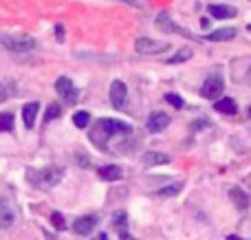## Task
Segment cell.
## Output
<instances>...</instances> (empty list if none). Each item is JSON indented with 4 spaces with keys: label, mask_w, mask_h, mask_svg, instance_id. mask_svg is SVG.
Wrapping results in <instances>:
<instances>
[{
    "label": "cell",
    "mask_w": 251,
    "mask_h": 240,
    "mask_svg": "<svg viewBox=\"0 0 251 240\" xmlns=\"http://www.w3.org/2000/svg\"><path fill=\"white\" fill-rule=\"evenodd\" d=\"M156 26H159L161 31H168V33H181V29H178L176 24H172L168 13H159V16H156Z\"/></svg>",
    "instance_id": "17"
},
{
    "label": "cell",
    "mask_w": 251,
    "mask_h": 240,
    "mask_svg": "<svg viewBox=\"0 0 251 240\" xmlns=\"http://www.w3.org/2000/svg\"><path fill=\"white\" fill-rule=\"evenodd\" d=\"M132 126L130 123L122 121V119H110V117H101L93 123V128L88 130V139L95 148L106 150V144H108L110 137H117V135H130Z\"/></svg>",
    "instance_id": "1"
},
{
    "label": "cell",
    "mask_w": 251,
    "mask_h": 240,
    "mask_svg": "<svg viewBox=\"0 0 251 240\" xmlns=\"http://www.w3.org/2000/svg\"><path fill=\"white\" fill-rule=\"evenodd\" d=\"M0 42L11 53H26L31 48H35V40L29 38V35H2Z\"/></svg>",
    "instance_id": "3"
},
{
    "label": "cell",
    "mask_w": 251,
    "mask_h": 240,
    "mask_svg": "<svg viewBox=\"0 0 251 240\" xmlns=\"http://www.w3.org/2000/svg\"><path fill=\"white\" fill-rule=\"evenodd\" d=\"M73 123L77 128H86L88 123H91V115H88L86 110H82V113H75L73 115Z\"/></svg>",
    "instance_id": "20"
},
{
    "label": "cell",
    "mask_w": 251,
    "mask_h": 240,
    "mask_svg": "<svg viewBox=\"0 0 251 240\" xmlns=\"http://www.w3.org/2000/svg\"><path fill=\"white\" fill-rule=\"evenodd\" d=\"M55 33H57V40H64V29H62L60 24L55 26Z\"/></svg>",
    "instance_id": "28"
},
{
    "label": "cell",
    "mask_w": 251,
    "mask_h": 240,
    "mask_svg": "<svg viewBox=\"0 0 251 240\" xmlns=\"http://www.w3.org/2000/svg\"><path fill=\"white\" fill-rule=\"evenodd\" d=\"M201 26H203V29H207V26H209V20H207V18H201Z\"/></svg>",
    "instance_id": "29"
},
{
    "label": "cell",
    "mask_w": 251,
    "mask_h": 240,
    "mask_svg": "<svg viewBox=\"0 0 251 240\" xmlns=\"http://www.w3.org/2000/svg\"><path fill=\"white\" fill-rule=\"evenodd\" d=\"M247 31H249V33H251V24H249V26H247Z\"/></svg>",
    "instance_id": "31"
},
{
    "label": "cell",
    "mask_w": 251,
    "mask_h": 240,
    "mask_svg": "<svg viewBox=\"0 0 251 240\" xmlns=\"http://www.w3.org/2000/svg\"><path fill=\"white\" fill-rule=\"evenodd\" d=\"M38 108H40L38 101H31V104H26L25 108H22V117H25V126L26 128H33L35 117H38Z\"/></svg>",
    "instance_id": "14"
},
{
    "label": "cell",
    "mask_w": 251,
    "mask_h": 240,
    "mask_svg": "<svg viewBox=\"0 0 251 240\" xmlns=\"http://www.w3.org/2000/svg\"><path fill=\"white\" fill-rule=\"evenodd\" d=\"M143 163L146 166H165V163H170V157L163 152H146L143 154Z\"/></svg>",
    "instance_id": "16"
},
{
    "label": "cell",
    "mask_w": 251,
    "mask_h": 240,
    "mask_svg": "<svg viewBox=\"0 0 251 240\" xmlns=\"http://www.w3.org/2000/svg\"><path fill=\"white\" fill-rule=\"evenodd\" d=\"M13 128V115L11 113H2L0 115V132H9Z\"/></svg>",
    "instance_id": "21"
},
{
    "label": "cell",
    "mask_w": 251,
    "mask_h": 240,
    "mask_svg": "<svg viewBox=\"0 0 251 240\" xmlns=\"http://www.w3.org/2000/svg\"><path fill=\"white\" fill-rule=\"evenodd\" d=\"M209 16L218 18V20H225V18H234L236 9L229 4H209Z\"/></svg>",
    "instance_id": "13"
},
{
    "label": "cell",
    "mask_w": 251,
    "mask_h": 240,
    "mask_svg": "<svg viewBox=\"0 0 251 240\" xmlns=\"http://www.w3.org/2000/svg\"><path fill=\"white\" fill-rule=\"evenodd\" d=\"M7 97H9V95H7V88H4L2 84H0V101H4Z\"/></svg>",
    "instance_id": "27"
},
{
    "label": "cell",
    "mask_w": 251,
    "mask_h": 240,
    "mask_svg": "<svg viewBox=\"0 0 251 240\" xmlns=\"http://www.w3.org/2000/svg\"><path fill=\"white\" fill-rule=\"evenodd\" d=\"M229 198H231V203H234L238 210H247V207L251 205V198L240 188H231L229 190Z\"/></svg>",
    "instance_id": "12"
},
{
    "label": "cell",
    "mask_w": 251,
    "mask_h": 240,
    "mask_svg": "<svg viewBox=\"0 0 251 240\" xmlns=\"http://www.w3.org/2000/svg\"><path fill=\"white\" fill-rule=\"evenodd\" d=\"M126 223V214L124 212H117V214H115V225H124Z\"/></svg>",
    "instance_id": "26"
},
{
    "label": "cell",
    "mask_w": 251,
    "mask_h": 240,
    "mask_svg": "<svg viewBox=\"0 0 251 240\" xmlns=\"http://www.w3.org/2000/svg\"><path fill=\"white\" fill-rule=\"evenodd\" d=\"M62 176H64V170H62V168H44V170H33V172L29 170L31 185L42 188V190L55 188V185L62 181Z\"/></svg>",
    "instance_id": "2"
},
{
    "label": "cell",
    "mask_w": 251,
    "mask_h": 240,
    "mask_svg": "<svg viewBox=\"0 0 251 240\" xmlns=\"http://www.w3.org/2000/svg\"><path fill=\"white\" fill-rule=\"evenodd\" d=\"M190 57H192V48L185 47V48H181V51L174 53V57H170L168 64H181V62H187Z\"/></svg>",
    "instance_id": "19"
},
{
    "label": "cell",
    "mask_w": 251,
    "mask_h": 240,
    "mask_svg": "<svg viewBox=\"0 0 251 240\" xmlns=\"http://www.w3.org/2000/svg\"><path fill=\"white\" fill-rule=\"evenodd\" d=\"M55 91L60 93V97L66 101V104H75L77 101V88L73 86V82H71L69 77H60L55 82Z\"/></svg>",
    "instance_id": "6"
},
{
    "label": "cell",
    "mask_w": 251,
    "mask_h": 240,
    "mask_svg": "<svg viewBox=\"0 0 251 240\" xmlns=\"http://www.w3.org/2000/svg\"><path fill=\"white\" fill-rule=\"evenodd\" d=\"M223 91H225V79H223L218 73H212L203 82V86H201V95H203L205 99H216L218 101V97H221Z\"/></svg>",
    "instance_id": "4"
},
{
    "label": "cell",
    "mask_w": 251,
    "mask_h": 240,
    "mask_svg": "<svg viewBox=\"0 0 251 240\" xmlns=\"http://www.w3.org/2000/svg\"><path fill=\"white\" fill-rule=\"evenodd\" d=\"M165 101H168V104H172L174 108H183V99L178 95H174V93H168V95H165Z\"/></svg>",
    "instance_id": "25"
},
{
    "label": "cell",
    "mask_w": 251,
    "mask_h": 240,
    "mask_svg": "<svg viewBox=\"0 0 251 240\" xmlns=\"http://www.w3.org/2000/svg\"><path fill=\"white\" fill-rule=\"evenodd\" d=\"M134 48H137V53H141V55H156V53L168 51L170 44L156 42V40H152V38H139L137 42H134Z\"/></svg>",
    "instance_id": "5"
},
{
    "label": "cell",
    "mask_w": 251,
    "mask_h": 240,
    "mask_svg": "<svg viewBox=\"0 0 251 240\" xmlns=\"http://www.w3.org/2000/svg\"><path fill=\"white\" fill-rule=\"evenodd\" d=\"M51 223H53V227H55V229H60V232L66 227V220L62 218V214H60V212H53V214H51Z\"/></svg>",
    "instance_id": "24"
},
{
    "label": "cell",
    "mask_w": 251,
    "mask_h": 240,
    "mask_svg": "<svg viewBox=\"0 0 251 240\" xmlns=\"http://www.w3.org/2000/svg\"><path fill=\"white\" fill-rule=\"evenodd\" d=\"M13 218H16V214H13V210L9 207V203L4 201V198H0V227L2 229L11 227Z\"/></svg>",
    "instance_id": "11"
},
{
    "label": "cell",
    "mask_w": 251,
    "mask_h": 240,
    "mask_svg": "<svg viewBox=\"0 0 251 240\" xmlns=\"http://www.w3.org/2000/svg\"><path fill=\"white\" fill-rule=\"evenodd\" d=\"M170 123V115L165 113H152L150 117H148V130L150 132H161L165 130Z\"/></svg>",
    "instance_id": "9"
},
{
    "label": "cell",
    "mask_w": 251,
    "mask_h": 240,
    "mask_svg": "<svg viewBox=\"0 0 251 240\" xmlns=\"http://www.w3.org/2000/svg\"><path fill=\"white\" fill-rule=\"evenodd\" d=\"M100 176L104 181H119L124 176V170L119 166H104L100 168Z\"/></svg>",
    "instance_id": "15"
},
{
    "label": "cell",
    "mask_w": 251,
    "mask_h": 240,
    "mask_svg": "<svg viewBox=\"0 0 251 240\" xmlns=\"http://www.w3.org/2000/svg\"><path fill=\"white\" fill-rule=\"evenodd\" d=\"M236 33H238V31H236L234 26H225V29H216V31H212V33H207L205 40H209V42H225V40H234Z\"/></svg>",
    "instance_id": "10"
},
{
    "label": "cell",
    "mask_w": 251,
    "mask_h": 240,
    "mask_svg": "<svg viewBox=\"0 0 251 240\" xmlns=\"http://www.w3.org/2000/svg\"><path fill=\"white\" fill-rule=\"evenodd\" d=\"M126 99H128V86H126L122 79H115L110 84V101H113L115 108H124Z\"/></svg>",
    "instance_id": "7"
},
{
    "label": "cell",
    "mask_w": 251,
    "mask_h": 240,
    "mask_svg": "<svg viewBox=\"0 0 251 240\" xmlns=\"http://www.w3.org/2000/svg\"><path fill=\"white\" fill-rule=\"evenodd\" d=\"M227 240H240L238 236H227Z\"/></svg>",
    "instance_id": "30"
},
{
    "label": "cell",
    "mask_w": 251,
    "mask_h": 240,
    "mask_svg": "<svg viewBox=\"0 0 251 240\" xmlns=\"http://www.w3.org/2000/svg\"><path fill=\"white\" fill-rule=\"evenodd\" d=\"M95 225H97V216H79L73 223V232L77 236H88V234H93Z\"/></svg>",
    "instance_id": "8"
},
{
    "label": "cell",
    "mask_w": 251,
    "mask_h": 240,
    "mask_svg": "<svg viewBox=\"0 0 251 240\" xmlns=\"http://www.w3.org/2000/svg\"><path fill=\"white\" fill-rule=\"evenodd\" d=\"M216 110L223 115H234L236 110H238V106H236V101L231 99V97H223V99L216 101Z\"/></svg>",
    "instance_id": "18"
},
{
    "label": "cell",
    "mask_w": 251,
    "mask_h": 240,
    "mask_svg": "<svg viewBox=\"0 0 251 240\" xmlns=\"http://www.w3.org/2000/svg\"><path fill=\"white\" fill-rule=\"evenodd\" d=\"M178 192H181V183L170 185V188L159 190V192H156V196H174V194H178Z\"/></svg>",
    "instance_id": "22"
},
{
    "label": "cell",
    "mask_w": 251,
    "mask_h": 240,
    "mask_svg": "<svg viewBox=\"0 0 251 240\" xmlns=\"http://www.w3.org/2000/svg\"><path fill=\"white\" fill-rule=\"evenodd\" d=\"M128 2H134V0H128Z\"/></svg>",
    "instance_id": "32"
},
{
    "label": "cell",
    "mask_w": 251,
    "mask_h": 240,
    "mask_svg": "<svg viewBox=\"0 0 251 240\" xmlns=\"http://www.w3.org/2000/svg\"><path fill=\"white\" fill-rule=\"evenodd\" d=\"M57 117H60V104H49L44 119H47V121H51V119H57Z\"/></svg>",
    "instance_id": "23"
}]
</instances>
